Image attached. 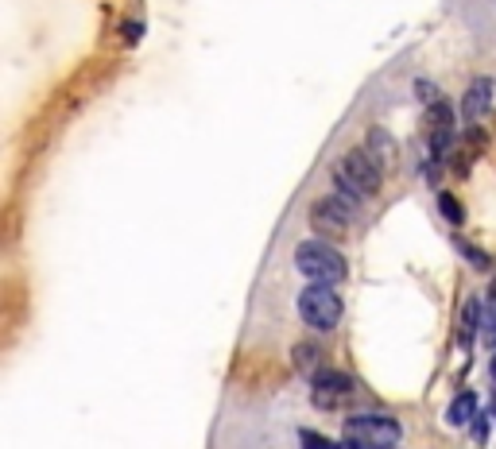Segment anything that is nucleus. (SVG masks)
<instances>
[{
    "mask_svg": "<svg viewBox=\"0 0 496 449\" xmlns=\"http://www.w3.org/2000/svg\"><path fill=\"white\" fill-rule=\"evenodd\" d=\"M461 252H466L469 260H473V267H489V260H484V256H481L477 248H469V244H461Z\"/></svg>",
    "mask_w": 496,
    "mask_h": 449,
    "instance_id": "15",
    "label": "nucleus"
},
{
    "mask_svg": "<svg viewBox=\"0 0 496 449\" xmlns=\"http://www.w3.org/2000/svg\"><path fill=\"white\" fill-rule=\"evenodd\" d=\"M353 395V380L345 376V372H330V368H322L319 376L311 380V399L319 403L322 411H334V407H342L345 399Z\"/></svg>",
    "mask_w": 496,
    "mask_h": 449,
    "instance_id": "6",
    "label": "nucleus"
},
{
    "mask_svg": "<svg viewBox=\"0 0 496 449\" xmlns=\"http://www.w3.org/2000/svg\"><path fill=\"white\" fill-rule=\"evenodd\" d=\"M481 326H484V310H481V303H477V298H466V306H461V326H458L461 349L473 345V337H477Z\"/></svg>",
    "mask_w": 496,
    "mask_h": 449,
    "instance_id": "9",
    "label": "nucleus"
},
{
    "mask_svg": "<svg viewBox=\"0 0 496 449\" xmlns=\"http://www.w3.org/2000/svg\"><path fill=\"white\" fill-rule=\"evenodd\" d=\"M299 437H303V449H337L334 442H326L322 434H311V430H303Z\"/></svg>",
    "mask_w": 496,
    "mask_h": 449,
    "instance_id": "13",
    "label": "nucleus"
},
{
    "mask_svg": "<svg viewBox=\"0 0 496 449\" xmlns=\"http://www.w3.org/2000/svg\"><path fill=\"white\" fill-rule=\"evenodd\" d=\"M345 437L357 449H392L399 442V422L388 419V414L365 411V414L345 419Z\"/></svg>",
    "mask_w": 496,
    "mask_h": 449,
    "instance_id": "3",
    "label": "nucleus"
},
{
    "mask_svg": "<svg viewBox=\"0 0 496 449\" xmlns=\"http://www.w3.org/2000/svg\"><path fill=\"white\" fill-rule=\"evenodd\" d=\"M334 175L345 178V183H350L361 198L380 194V183H384V167H380L376 159L365 152V147H353V152H345L342 159H337Z\"/></svg>",
    "mask_w": 496,
    "mask_h": 449,
    "instance_id": "4",
    "label": "nucleus"
},
{
    "mask_svg": "<svg viewBox=\"0 0 496 449\" xmlns=\"http://www.w3.org/2000/svg\"><path fill=\"white\" fill-rule=\"evenodd\" d=\"M353 449H357V445H353Z\"/></svg>",
    "mask_w": 496,
    "mask_h": 449,
    "instance_id": "17",
    "label": "nucleus"
},
{
    "mask_svg": "<svg viewBox=\"0 0 496 449\" xmlns=\"http://www.w3.org/2000/svg\"><path fill=\"white\" fill-rule=\"evenodd\" d=\"M295 267H299L311 283H330V287L342 283L345 272H350L342 252H337L330 240H303L299 248H295Z\"/></svg>",
    "mask_w": 496,
    "mask_h": 449,
    "instance_id": "1",
    "label": "nucleus"
},
{
    "mask_svg": "<svg viewBox=\"0 0 496 449\" xmlns=\"http://www.w3.org/2000/svg\"><path fill=\"white\" fill-rule=\"evenodd\" d=\"M295 368H299V376H319L322 372V352H319V345H311V341H299L295 345Z\"/></svg>",
    "mask_w": 496,
    "mask_h": 449,
    "instance_id": "10",
    "label": "nucleus"
},
{
    "mask_svg": "<svg viewBox=\"0 0 496 449\" xmlns=\"http://www.w3.org/2000/svg\"><path fill=\"white\" fill-rule=\"evenodd\" d=\"M361 147H365V152L373 155L384 170L396 163V144H392V136H388V132H380V128H368V136H365V144H361Z\"/></svg>",
    "mask_w": 496,
    "mask_h": 449,
    "instance_id": "8",
    "label": "nucleus"
},
{
    "mask_svg": "<svg viewBox=\"0 0 496 449\" xmlns=\"http://www.w3.org/2000/svg\"><path fill=\"white\" fill-rule=\"evenodd\" d=\"M438 206H442V213H446L453 224H461V209H458V201H453L450 194H438Z\"/></svg>",
    "mask_w": 496,
    "mask_h": 449,
    "instance_id": "14",
    "label": "nucleus"
},
{
    "mask_svg": "<svg viewBox=\"0 0 496 449\" xmlns=\"http://www.w3.org/2000/svg\"><path fill=\"white\" fill-rule=\"evenodd\" d=\"M415 93L423 98L427 109H430V105H438V101H442V93H438V85H435V82H415Z\"/></svg>",
    "mask_w": 496,
    "mask_h": 449,
    "instance_id": "12",
    "label": "nucleus"
},
{
    "mask_svg": "<svg viewBox=\"0 0 496 449\" xmlns=\"http://www.w3.org/2000/svg\"><path fill=\"white\" fill-rule=\"evenodd\" d=\"M492 101H496V85L489 78L469 82L466 98H461V116H466V121H481V116L492 109Z\"/></svg>",
    "mask_w": 496,
    "mask_h": 449,
    "instance_id": "7",
    "label": "nucleus"
},
{
    "mask_svg": "<svg viewBox=\"0 0 496 449\" xmlns=\"http://www.w3.org/2000/svg\"><path fill=\"white\" fill-rule=\"evenodd\" d=\"M473 414H477V395L466 391V395H458V399L450 403V414H446V419H450L453 426H466V422H473Z\"/></svg>",
    "mask_w": 496,
    "mask_h": 449,
    "instance_id": "11",
    "label": "nucleus"
},
{
    "mask_svg": "<svg viewBox=\"0 0 496 449\" xmlns=\"http://www.w3.org/2000/svg\"><path fill=\"white\" fill-rule=\"evenodd\" d=\"M353 217H357V209H350L337 194L311 206V224L322 232V237H337V232H345L353 224Z\"/></svg>",
    "mask_w": 496,
    "mask_h": 449,
    "instance_id": "5",
    "label": "nucleus"
},
{
    "mask_svg": "<svg viewBox=\"0 0 496 449\" xmlns=\"http://www.w3.org/2000/svg\"><path fill=\"white\" fill-rule=\"evenodd\" d=\"M489 303L496 306V280H492V287H489Z\"/></svg>",
    "mask_w": 496,
    "mask_h": 449,
    "instance_id": "16",
    "label": "nucleus"
},
{
    "mask_svg": "<svg viewBox=\"0 0 496 449\" xmlns=\"http://www.w3.org/2000/svg\"><path fill=\"white\" fill-rule=\"evenodd\" d=\"M299 318L311 329H334L342 322V295L334 291L330 283H311L299 291Z\"/></svg>",
    "mask_w": 496,
    "mask_h": 449,
    "instance_id": "2",
    "label": "nucleus"
}]
</instances>
